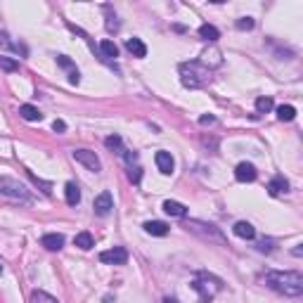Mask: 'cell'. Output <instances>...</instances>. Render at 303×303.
<instances>
[{
	"instance_id": "6da1fadb",
	"label": "cell",
	"mask_w": 303,
	"mask_h": 303,
	"mask_svg": "<svg viewBox=\"0 0 303 303\" xmlns=\"http://www.w3.org/2000/svg\"><path fill=\"white\" fill-rule=\"evenodd\" d=\"M265 284L284 296H301L303 294V275L301 272H268Z\"/></svg>"
},
{
	"instance_id": "7a4b0ae2",
	"label": "cell",
	"mask_w": 303,
	"mask_h": 303,
	"mask_svg": "<svg viewBox=\"0 0 303 303\" xmlns=\"http://www.w3.org/2000/svg\"><path fill=\"white\" fill-rule=\"evenodd\" d=\"M180 81L185 88H204L211 81V69H206L199 59L180 64Z\"/></svg>"
},
{
	"instance_id": "3957f363",
	"label": "cell",
	"mask_w": 303,
	"mask_h": 303,
	"mask_svg": "<svg viewBox=\"0 0 303 303\" xmlns=\"http://www.w3.org/2000/svg\"><path fill=\"white\" fill-rule=\"evenodd\" d=\"M185 227L190 232L199 234L202 239H209V241H216V244H225V237L220 234L216 225H211V223H202V220H187Z\"/></svg>"
},
{
	"instance_id": "277c9868",
	"label": "cell",
	"mask_w": 303,
	"mask_h": 303,
	"mask_svg": "<svg viewBox=\"0 0 303 303\" xmlns=\"http://www.w3.org/2000/svg\"><path fill=\"white\" fill-rule=\"evenodd\" d=\"M0 192L5 197H10V199H15V202H24V204L31 202L29 190L15 178H0Z\"/></svg>"
},
{
	"instance_id": "5b68a950",
	"label": "cell",
	"mask_w": 303,
	"mask_h": 303,
	"mask_svg": "<svg viewBox=\"0 0 303 303\" xmlns=\"http://www.w3.org/2000/svg\"><path fill=\"white\" fill-rule=\"evenodd\" d=\"M213 275H209V272H199V277H197L195 282H192V289L195 291H199V296H202V303H209L213 296H216V291H220L223 289V284H213L211 287L209 282Z\"/></svg>"
},
{
	"instance_id": "8992f818",
	"label": "cell",
	"mask_w": 303,
	"mask_h": 303,
	"mask_svg": "<svg viewBox=\"0 0 303 303\" xmlns=\"http://www.w3.org/2000/svg\"><path fill=\"white\" fill-rule=\"evenodd\" d=\"M71 156H74V161L83 163L88 171H102V163H100V156L95 154V152H90V149H74L71 152Z\"/></svg>"
},
{
	"instance_id": "52a82bcc",
	"label": "cell",
	"mask_w": 303,
	"mask_h": 303,
	"mask_svg": "<svg viewBox=\"0 0 303 303\" xmlns=\"http://www.w3.org/2000/svg\"><path fill=\"white\" fill-rule=\"evenodd\" d=\"M100 261L102 263H109V265H124L128 261V251L124 247H114L109 251H102L100 254Z\"/></svg>"
},
{
	"instance_id": "ba28073f",
	"label": "cell",
	"mask_w": 303,
	"mask_h": 303,
	"mask_svg": "<svg viewBox=\"0 0 303 303\" xmlns=\"http://www.w3.org/2000/svg\"><path fill=\"white\" fill-rule=\"evenodd\" d=\"M256 175H258L256 166H254V163H249V161L237 163V168H234V178L239 180V183H254V180H256Z\"/></svg>"
},
{
	"instance_id": "9c48e42d",
	"label": "cell",
	"mask_w": 303,
	"mask_h": 303,
	"mask_svg": "<svg viewBox=\"0 0 303 303\" xmlns=\"http://www.w3.org/2000/svg\"><path fill=\"white\" fill-rule=\"evenodd\" d=\"M93 209L97 216H109L111 213V209H114V202H111V195L109 192H102V195L95 197V202H93Z\"/></svg>"
},
{
	"instance_id": "30bf717a",
	"label": "cell",
	"mask_w": 303,
	"mask_h": 303,
	"mask_svg": "<svg viewBox=\"0 0 303 303\" xmlns=\"http://www.w3.org/2000/svg\"><path fill=\"white\" fill-rule=\"evenodd\" d=\"M154 161H156V166H159V171H161L163 175H171L173 168H175V161H173L171 152H163V149L161 152H156Z\"/></svg>"
},
{
	"instance_id": "8fae6325",
	"label": "cell",
	"mask_w": 303,
	"mask_h": 303,
	"mask_svg": "<svg viewBox=\"0 0 303 303\" xmlns=\"http://www.w3.org/2000/svg\"><path fill=\"white\" fill-rule=\"evenodd\" d=\"M40 247H45L47 251H59L64 247V234L59 232H47L43 234V239H40Z\"/></svg>"
},
{
	"instance_id": "7c38bea8",
	"label": "cell",
	"mask_w": 303,
	"mask_h": 303,
	"mask_svg": "<svg viewBox=\"0 0 303 303\" xmlns=\"http://www.w3.org/2000/svg\"><path fill=\"white\" fill-rule=\"evenodd\" d=\"M142 227H145V232L152 234V237H166L168 230H171V227L166 225V223H161V220H147Z\"/></svg>"
},
{
	"instance_id": "4fadbf2b",
	"label": "cell",
	"mask_w": 303,
	"mask_h": 303,
	"mask_svg": "<svg viewBox=\"0 0 303 303\" xmlns=\"http://www.w3.org/2000/svg\"><path fill=\"white\" fill-rule=\"evenodd\" d=\"M232 232L239 237V239H254L256 237V227L251 225V223H247V220H239V223H234Z\"/></svg>"
},
{
	"instance_id": "5bb4252c",
	"label": "cell",
	"mask_w": 303,
	"mask_h": 303,
	"mask_svg": "<svg viewBox=\"0 0 303 303\" xmlns=\"http://www.w3.org/2000/svg\"><path fill=\"white\" fill-rule=\"evenodd\" d=\"M126 50H128L133 57H138V59L147 57V45H145L140 38H128L126 40Z\"/></svg>"
},
{
	"instance_id": "9a60e30c",
	"label": "cell",
	"mask_w": 303,
	"mask_h": 303,
	"mask_svg": "<svg viewBox=\"0 0 303 303\" xmlns=\"http://www.w3.org/2000/svg\"><path fill=\"white\" fill-rule=\"evenodd\" d=\"M161 209L166 211L168 216H173V218H185V216H187V209H185V206H183L180 202H171V199H166Z\"/></svg>"
},
{
	"instance_id": "2e32d148",
	"label": "cell",
	"mask_w": 303,
	"mask_h": 303,
	"mask_svg": "<svg viewBox=\"0 0 303 303\" xmlns=\"http://www.w3.org/2000/svg\"><path fill=\"white\" fill-rule=\"evenodd\" d=\"M289 190V180L284 178V175H275V178L270 180V185H268V192H270L272 197H277L280 192H287Z\"/></svg>"
},
{
	"instance_id": "e0dca14e",
	"label": "cell",
	"mask_w": 303,
	"mask_h": 303,
	"mask_svg": "<svg viewBox=\"0 0 303 303\" xmlns=\"http://www.w3.org/2000/svg\"><path fill=\"white\" fill-rule=\"evenodd\" d=\"M19 116H22L24 121H31V124H36V121H40V118H43V114H40V111L33 107V104H22V107H19Z\"/></svg>"
},
{
	"instance_id": "ac0fdd59",
	"label": "cell",
	"mask_w": 303,
	"mask_h": 303,
	"mask_svg": "<svg viewBox=\"0 0 303 303\" xmlns=\"http://www.w3.org/2000/svg\"><path fill=\"white\" fill-rule=\"evenodd\" d=\"M64 197H67V204L69 206H76L81 202V190H78L76 183H67L64 185Z\"/></svg>"
},
{
	"instance_id": "d6986e66",
	"label": "cell",
	"mask_w": 303,
	"mask_h": 303,
	"mask_svg": "<svg viewBox=\"0 0 303 303\" xmlns=\"http://www.w3.org/2000/svg\"><path fill=\"white\" fill-rule=\"evenodd\" d=\"M74 244H76L81 251H90L95 247V239L90 232H78L76 237H74Z\"/></svg>"
},
{
	"instance_id": "ffe728a7",
	"label": "cell",
	"mask_w": 303,
	"mask_h": 303,
	"mask_svg": "<svg viewBox=\"0 0 303 303\" xmlns=\"http://www.w3.org/2000/svg\"><path fill=\"white\" fill-rule=\"evenodd\" d=\"M100 52H102V59H114V57H118V47L114 45V40L104 38L100 43Z\"/></svg>"
},
{
	"instance_id": "44dd1931",
	"label": "cell",
	"mask_w": 303,
	"mask_h": 303,
	"mask_svg": "<svg viewBox=\"0 0 303 303\" xmlns=\"http://www.w3.org/2000/svg\"><path fill=\"white\" fill-rule=\"evenodd\" d=\"M199 36H202L204 40H209V43H216V40L220 38V31H218L213 24H202V26H199Z\"/></svg>"
},
{
	"instance_id": "7402d4cb",
	"label": "cell",
	"mask_w": 303,
	"mask_h": 303,
	"mask_svg": "<svg viewBox=\"0 0 303 303\" xmlns=\"http://www.w3.org/2000/svg\"><path fill=\"white\" fill-rule=\"evenodd\" d=\"M199 62H202L206 69H211V67H218L223 59H220V52H218V50H206V52L202 54V59H199Z\"/></svg>"
},
{
	"instance_id": "603a6c76",
	"label": "cell",
	"mask_w": 303,
	"mask_h": 303,
	"mask_svg": "<svg viewBox=\"0 0 303 303\" xmlns=\"http://www.w3.org/2000/svg\"><path fill=\"white\" fill-rule=\"evenodd\" d=\"M277 118H280V121H294L296 118V109L291 107V104H280V107H277Z\"/></svg>"
},
{
	"instance_id": "cb8c5ba5",
	"label": "cell",
	"mask_w": 303,
	"mask_h": 303,
	"mask_svg": "<svg viewBox=\"0 0 303 303\" xmlns=\"http://www.w3.org/2000/svg\"><path fill=\"white\" fill-rule=\"evenodd\" d=\"M29 303H59L54 296H50V294H45V291H31V298H29Z\"/></svg>"
},
{
	"instance_id": "d4e9b609",
	"label": "cell",
	"mask_w": 303,
	"mask_h": 303,
	"mask_svg": "<svg viewBox=\"0 0 303 303\" xmlns=\"http://www.w3.org/2000/svg\"><path fill=\"white\" fill-rule=\"evenodd\" d=\"M272 107H275L272 97H258V100H256V111H258V114H268Z\"/></svg>"
},
{
	"instance_id": "484cf974",
	"label": "cell",
	"mask_w": 303,
	"mask_h": 303,
	"mask_svg": "<svg viewBox=\"0 0 303 303\" xmlns=\"http://www.w3.org/2000/svg\"><path fill=\"white\" fill-rule=\"evenodd\" d=\"M0 69H3V71H19V62H17V59H12V57L0 54Z\"/></svg>"
},
{
	"instance_id": "4316f807",
	"label": "cell",
	"mask_w": 303,
	"mask_h": 303,
	"mask_svg": "<svg viewBox=\"0 0 303 303\" xmlns=\"http://www.w3.org/2000/svg\"><path fill=\"white\" fill-rule=\"evenodd\" d=\"M104 145H107V149H111V152H121L124 140H121V135H109L107 140H104Z\"/></svg>"
},
{
	"instance_id": "83f0119b",
	"label": "cell",
	"mask_w": 303,
	"mask_h": 303,
	"mask_svg": "<svg viewBox=\"0 0 303 303\" xmlns=\"http://www.w3.org/2000/svg\"><path fill=\"white\" fill-rule=\"evenodd\" d=\"M128 180H131L133 185H140V180H142V168L140 166H128Z\"/></svg>"
},
{
	"instance_id": "f1b7e54d",
	"label": "cell",
	"mask_w": 303,
	"mask_h": 303,
	"mask_svg": "<svg viewBox=\"0 0 303 303\" xmlns=\"http://www.w3.org/2000/svg\"><path fill=\"white\" fill-rule=\"evenodd\" d=\"M29 173V178L33 180V183H36V185L38 187H43V192H45V195H52V183H47V180H40V178H36V175H33L31 171H26Z\"/></svg>"
},
{
	"instance_id": "f546056e",
	"label": "cell",
	"mask_w": 303,
	"mask_h": 303,
	"mask_svg": "<svg viewBox=\"0 0 303 303\" xmlns=\"http://www.w3.org/2000/svg\"><path fill=\"white\" fill-rule=\"evenodd\" d=\"M237 29H239V31H251V29H254V19H251V17L237 19Z\"/></svg>"
},
{
	"instance_id": "4dcf8cb0",
	"label": "cell",
	"mask_w": 303,
	"mask_h": 303,
	"mask_svg": "<svg viewBox=\"0 0 303 303\" xmlns=\"http://www.w3.org/2000/svg\"><path fill=\"white\" fill-rule=\"evenodd\" d=\"M57 64H59V67H62V69H76V67H74V62H71L69 57H67V54H57Z\"/></svg>"
},
{
	"instance_id": "1f68e13d",
	"label": "cell",
	"mask_w": 303,
	"mask_h": 303,
	"mask_svg": "<svg viewBox=\"0 0 303 303\" xmlns=\"http://www.w3.org/2000/svg\"><path fill=\"white\" fill-rule=\"evenodd\" d=\"M121 29V22L116 19V15H109V19H107V31L111 33V31H118Z\"/></svg>"
},
{
	"instance_id": "d6a6232c",
	"label": "cell",
	"mask_w": 303,
	"mask_h": 303,
	"mask_svg": "<svg viewBox=\"0 0 303 303\" xmlns=\"http://www.w3.org/2000/svg\"><path fill=\"white\" fill-rule=\"evenodd\" d=\"M272 249H275V241H272V239L258 241V251H261V254H270Z\"/></svg>"
},
{
	"instance_id": "836d02e7",
	"label": "cell",
	"mask_w": 303,
	"mask_h": 303,
	"mask_svg": "<svg viewBox=\"0 0 303 303\" xmlns=\"http://www.w3.org/2000/svg\"><path fill=\"white\" fill-rule=\"evenodd\" d=\"M52 131L54 133H64V131H67V124H64L62 118H54V121H52Z\"/></svg>"
},
{
	"instance_id": "e575fe53",
	"label": "cell",
	"mask_w": 303,
	"mask_h": 303,
	"mask_svg": "<svg viewBox=\"0 0 303 303\" xmlns=\"http://www.w3.org/2000/svg\"><path fill=\"white\" fill-rule=\"evenodd\" d=\"M78 81H81V74H78V69H74L69 74V83L71 86H78Z\"/></svg>"
},
{
	"instance_id": "d590c367",
	"label": "cell",
	"mask_w": 303,
	"mask_h": 303,
	"mask_svg": "<svg viewBox=\"0 0 303 303\" xmlns=\"http://www.w3.org/2000/svg\"><path fill=\"white\" fill-rule=\"evenodd\" d=\"M124 154H126V161L131 163V166H133V161H138V154H135V152H128V149H126Z\"/></svg>"
},
{
	"instance_id": "8d00e7d4",
	"label": "cell",
	"mask_w": 303,
	"mask_h": 303,
	"mask_svg": "<svg viewBox=\"0 0 303 303\" xmlns=\"http://www.w3.org/2000/svg\"><path fill=\"white\" fill-rule=\"evenodd\" d=\"M199 124H202V126H211V124H216V116H202V118H199Z\"/></svg>"
},
{
	"instance_id": "74e56055",
	"label": "cell",
	"mask_w": 303,
	"mask_h": 303,
	"mask_svg": "<svg viewBox=\"0 0 303 303\" xmlns=\"http://www.w3.org/2000/svg\"><path fill=\"white\" fill-rule=\"evenodd\" d=\"M291 254H294L296 258H301V256H303V244H296V247H294V251H291Z\"/></svg>"
},
{
	"instance_id": "f35d334b",
	"label": "cell",
	"mask_w": 303,
	"mask_h": 303,
	"mask_svg": "<svg viewBox=\"0 0 303 303\" xmlns=\"http://www.w3.org/2000/svg\"><path fill=\"white\" fill-rule=\"evenodd\" d=\"M163 303H180V301H175V298H166Z\"/></svg>"
},
{
	"instance_id": "ab89813d",
	"label": "cell",
	"mask_w": 303,
	"mask_h": 303,
	"mask_svg": "<svg viewBox=\"0 0 303 303\" xmlns=\"http://www.w3.org/2000/svg\"><path fill=\"white\" fill-rule=\"evenodd\" d=\"M0 272H3V265H0Z\"/></svg>"
}]
</instances>
